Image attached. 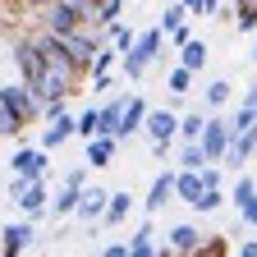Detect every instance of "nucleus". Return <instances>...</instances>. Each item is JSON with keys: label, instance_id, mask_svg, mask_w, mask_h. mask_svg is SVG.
<instances>
[{"label": "nucleus", "instance_id": "obj_1", "mask_svg": "<svg viewBox=\"0 0 257 257\" xmlns=\"http://www.w3.org/2000/svg\"><path fill=\"white\" fill-rule=\"evenodd\" d=\"M166 55V28H147V32H138V42H134V51H124L119 55V69H124V78L128 83H143V74L152 69V64Z\"/></svg>", "mask_w": 257, "mask_h": 257}, {"label": "nucleus", "instance_id": "obj_2", "mask_svg": "<svg viewBox=\"0 0 257 257\" xmlns=\"http://www.w3.org/2000/svg\"><path fill=\"white\" fill-rule=\"evenodd\" d=\"M46 69H51V64H46L37 37H32V32H28V37H19V42H14V74H19L23 83H32V87H42V83H46Z\"/></svg>", "mask_w": 257, "mask_h": 257}, {"label": "nucleus", "instance_id": "obj_3", "mask_svg": "<svg viewBox=\"0 0 257 257\" xmlns=\"http://www.w3.org/2000/svg\"><path fill=\"white\" fill-rule=\"evenodd\" d=\"M92 19L78 10V5H69V0H46L42 5V28H51V32H74V28H87Z\"/></svg>", "mask_w": 257, "mask_h": 257}, {"label": "nucleus", "instance_id": "obj_4", "mask_svg": "<svg viewBox=\"0 0 257 257\" xmlns=\"http://www.w3.org/2000/svg\"><path fill=\"white\" fill-rule=\"evenodd\" d=\"M198 143L207 147L211 161H225V152H230V143H234V124L225 119V115H207V128H202Z\"/></svg>", "mask_w": 257, "mask_h": 257}, {"label": "nucleus", "instance_id": "obj_5", "mask_svg": "<svg viewBox=\"0 0 257 257\" xmlns=\"http://www.w3.org/2000/svg\"><path fill=\"white\" fill-rule=\"evenodd\" d=\"M10 175H23V179H46V147L37 143V147H19L14 156H10Z\"/></svg>", "mask_w": 257, "mask_h": 257}, {"label": "nucleus", "instance_id": "obj_6", "mask_svg": "<svg viewBox=\"0 0 257 257\" xmlns=\"http://www.w3.org/2000/svg\"><path fill=\"white\" fill-rule=\"evenodd\" d=\"M14 207H19V216H32V220H42V216H51V193H46V179H32L19 198H14Z\"/></svg>", "mask_w": 257, "mask_h": 257}, {"label": "nucleus", "instance_id": "obj_7", "mask_svg": "<svg viewBox=\"0 0 257 257\" xmlns=\"http://www.w3.org/2000/svg\"><path fill=\"white\" fill-rule=\"evenodd\" d=\"M32 239H37V220L23 216V220H14V225H5V230H0V252H5V257H19Z\"/></svg>", "mask_w": 257, "mask_h": 257}, {"label": "nucleus", "instance_id": "obj_8", "mask_svg": "<svg viewBox=\"0 0 257 257\" xmlns=\"http://www.w3.org/2000/svg\"><path fill=\"white\" fill-rule=\"evenodd\" d=\"M179 119L184 115H175V110H147V128L143 134L152 143H179Z\"/></svg>", "mask_w": 257, "mask_h": 257}, {"label": "nucleus", "instance_id": "obj_9", "mask_svg": "<svg viewBox=\"0 0 257 257\" xmlns=\"http://www.w3.org/2000/svg\"><path fill=\"white\" fill-rule=\"evenodd\" d=\"M69 138H78V115H55V119H46V128H42V147L51 152V147H64Z\"/></svg>", "mask_w": 257, "mask_h": 257}, {"label": "nucleus", "instance_id": "obj_10", "mask_svg": "<svg viewBox=\"0 0 257 257\" xmlns=\"http://www.w3.org/2000/svg\"><path fill=\"white\" fill-rule=\"evenodd\" d=\"M175 179H179V170H161L156 179H152V188H147V216H156L161 207H170V198H175Z\"/></svg>", "mask_w": 257, "mask_h": 257}, {"label": "nucleus", "instance_id": "obj_11", "mask_svg": "<svg viewBox=\"0 0 257 257\" xmlns=\"http://www.w3.org/2000/svg\"><path fill=\"white\" fill-rule=\"evenodd\" d=\"M252 152H257V124H252V128H243V134H234V143H230V152H225L220 166L239 175V170H243V161H248Z\"/></svg>", "mask_w": 257, "mask_h": 257}, {"label": "nucleus", "instance_id": "obj_12", "mask_svg": "<svg viewBox=\"0 0 257 257\" xmlns=\"http://www.w3.org/2000/svg\"><path fill=\"white\" fill-rule=\"evenodd\" d=\"M115 152H119V138H115V134H96V138H87V166H92V170L115 166Z\"/></svg>", "mask_w": 257, "mask_h": 257}, {"label": "nucleus", "instance_id": "obj_13", "mask_svg": "<svg viewBox=\"0 0 257 257\" xmlns=\"http://www.w3.org/2000/svg\"><path fill=\"white\" fill-rule=\"evenodd\" d=\"M170 243L166 248H161V252H202V230H198V225H170V234H166Z\"/></svg>", "mask_w": 257, "mask_h": 257}, {"label": "nucleus", "instance_id": "obj_14", "mask_svg": "<svg viewBox=\"0 0 257 257\" xmlns=\"http://www.w3.org/2000/svg\"><path fill=\"white\" fill-rule=\"evenodd\" d=\"M147 101H143V96L134 92V96H128V106H124V119H119V143L124 138H134V134H143V128H147Z\"/></svg>", "mask_w": 257, "mask_h": 257}, {"label": "nucleus", "instance_id": "obj_15", "mask_svg": "<svg viewBox=\"0 0 257 257\" xmlns=\"http://www.w3.org/2000/svg\"><path fill=\"white\" fill-rule=\"evenodd\" d=\"M78 198H83V188L69 184V179H60V188L51 193V216H55V220H60V216H78Z\"/></svg>", "mask_w": 257, "mask_h": 257}, {"label": "nucleus", "instance_id": "obj_16", "mask_svg": "<svg viewBox=\"0 0 257 257\" xmlns=\"http://www.w3.org/2000/svg\"><path fill=\"white\" fill-rule=\"evenodd\" d=\"M207 193V179H202V170H184L179 166V179H175V198L184 202V207H193Z\"/></svg>", "mask_w": 257, "mask_h": 257}, {"label": "nucleus", "instance_id": "obj_17", "mask_svg": "<svg viewBox=\"0 0 257 257\" xmlns=\"http://www.w3.org/2000/svg\"><path fill=\"white\" fill-rule=\"evenodd\" d=\"M110 207V193L106 188H83V198H78V220H101Z\"/></svg>", "mask_w": 257, "mask_h": 257}, {"label": "nucleus", "instance_id": "obj_18", "mask_svg": "<svg viewBox=\"0 0 257 257\" xmlns=\"http://www.w3.org/2000/svg\"><path fill=\"white\" fill-rule=\"evenodd\" d=\"M128 216H134V193H110V207H106V216H101V225H124Z\"/></svg>", "mask_w": 257, "mask_h": 257}, {"label": "nucleus", "instance_id": "obj_19", "mask_svg": "<svg viewBox=\"0 0 257 257\" xmlns=\"http://www.w3.org/2000/svg\"><path fill=\"white\" fill-rule=\"evenodd\" d=\"M193 78H198V74H193L188 64L175 60V64H170V74H166V92H170V96H188V92H193Z\"/></svg>", "mask_w": 257, "mask_h": 257}, {"label": "nucleus", "instance_id": "obj_20", "mask_svg": "<svg viewBox=\"0 0 257 257\" xmlns=\"http://www.w3.org/2000/svg\"><path fill=\"white\" fill-rule=\"evenodd\" d=\"M175 161H179L184 170H202V166H211V156H207V147H202V143H179Z\"/></svg>", "mask_w": 257, "mask_h": 257}, {"label": "nucleus", "instance_id": "obj_21", "mask_svg": "<svg viewBox=\"0 0 257 257\" xmlns=\"http://www.w3.org/2000/svg\"><path fill=\"white\" fill-rule=\"evenodd\" d=\"M179 64H188L193 74H202V69H207V42L193 37L188 46H179Z\"/></svg>", "mask_w": 257, "mask_h": 257}, {"label": "nucleus", "instance_id": "obj_22", "mask_svg": "<svg viewBox=\"0 0 257 257\" xmlns=\"http://www.w3.org/2000/svg\"><path fill=\"white\" fill-rule=\"evenodd\" d=\"M202 128H207V115L202 110H184V119H179V143H198Z\"/></svg>", "mask_w": 257, "mask_h": 257}, {"label": "nucleus", "instance_id": "obj_23", "mask_svg": "<svg viewBox=\"0 0 257 257\" xmlns=\"http://www.w3.org/2000/svg\"><path fill=\"white\" fill-rule=\"evenodd\" d=\"M230 96H234V87L225 83V78H211V83L202 87V101H207V110H220L225 101H230Z\"/></svg>", "mask_w": 257, "mask_h": 257}, {"label": "nucleus", "instance_id": "obj_24", "mask_svg": "<svg viewBox=\"0 0 257 257\" xmlns=\"http://www.w3.org/2000/svg\"><path fill=\"white\" fill-rule=\"evenodd\" d=\"M252 198H257V179H252V175H243V170H239V179H234V188H230V202H234V207H239V211H243V207H248V202H252Z\"/></svg>", "mask_w": 257, "mask_h": 257}, {"label": "nucleus", "instance_id": "obj_25", "mask_svg": "<svg viewBox=\"0 0 257 257\" xmlns=\"http://www.w3.org/2000/svg\"><path fill=\"white\" fill-rule=\"evenodd\" d=\"M128 248H134V257H156L161 248L152 243V220H143L138 230H134V239H128Z\"/></svg>", "mask_w": 257, "mask_h": 257}, {"label": "nucleus", "instance_id": "obj_26", "mask_svg": "<svg viewBox=\"0 0 257 257\" xmlns=\"http://www.w3.org/2000/svg\"><path fill=\"white\" fill-rule=\"evenodd\" d=\"M234 28L257 32V0H234Z\"/></svg>", "mask_w": 257, "mask_h": 257}, {"label": "nucleus", "instance_id": "obj_27", "mask_svg": "<svg viewBox=\"0 0 257 257\" xmlns=\"http://www.w3.org/2000/svg\"><path fill=\"white\" fill-rule=\"evenodd\" d=\"M101 134V106H87L83 115H78V138L87 143V138H96Z\"/></svg>", "mask_w": 257, "mask_h": 257}, {"label": "nucleus", "instance_id": "obj_28", "mask_svg": "<svg viewBox=\"0 0 257 257\" xmlns=\"http://www.w3.org/2000/svg\"><path fill=\"white\" fill-rule=\"evenodd\" d=\"M193 14H188V5H184V0H170V5H166V14H161V28H179V23H188Z\"/></svg>", "mask_w": 257, "mask_h": 257}, {"label": "nucleus", "instance_id": "obj_29", "mask_svg": "<svg viewBox=\"0 0 257 257\" xmlns=\"http://www.w3.org/2000/svg\"><path fill=\"white\" fill-rule=\"evenodd\" d=\"M225 202H230V198H225V188H207V193H202V198H198V202H193V211H202V216H207V211H220Z\"/></svg>", "mask_w": 257, "mask_h": 257}, {"label": "nucleus", "instance_id": "obj_30", "mask_svg": "<svg viewBox=\"0 0 257 257\" xmlns=\"http://www.w3.org/2000/svg\"><path fill=\"white\" fill-rule=\"evenodd\" d=\"M230 124H234V134H243V128H252V124H257V106L248 101V96H243V106L230 115Z\"/></svg>", "mask_w": 257, "mask_h": 257}, {"label": "nucleus", "instance_id": "obj_31", "mask_svg": "<svg viewBox=\"0 0 257 257\" xmlns=\"http://www.w3.org/2000/svg\"><path fill=\"white\" fill-rule=\"evenodd\" d=\"M106 32H110V42H115L119 51H134V42H138V32L124 28V23H115V28H106Z\"/></svg>", "mask_w": 257, "mask_h": 257}, {"label": "nucleus", "instance_id": "obj_32", "mask_svg": "<svg viewBox=\"0 0 257 257\" xmlns=\"http://www.w3.org/2000/svg\"><path fill=\"white\" fill-rule=\"evenodd\" d=\"M14 134H19V119L5 110V101H0V138H14Z\"/></svg>", "mask_w": 257, "mask_h": 257}, {"label": "nucleus", "instance_id": "obj_33", "mask_svg": "<svg viewBox=\"0 0 257 257\" xmlns=\"http://www.w3.org/2000/svg\"><path fill=\"white\" fill-rule=\"evenodd\" d=\"M188 42H193V28H188V23L170 28V46H175V51H179V46H188Z\"/></svg>", "mask_w": 257, "mask_h": 257}, {"label": "nucleus", "instance_id": "obj_34", "mask_svg": "<svg viewBox=\"0 0 257 257\" xmlns=\"http://www.w3.org/2000/svg\"><path fill=\"white\" fill-rule=\"evenodd\" d=\"M55 115H64V96H46L42 101V119H55Z\"/></svg>", "mask_w": 257, "mask_h": 257}, {"label": "nucleus", "instance_id": "obj_35", "mask_svg": "<svg viewBox=\"0 0 257 257\" xmlns=\"http://www.w3.org/2000/svg\"><path fill=\"white\" fill-rule=\"evenodd\" d=\"M110 87H115V74H110V69L92 74V92H110Z\"/></svg>", "mask_w": 257, "mask_h": 257}, {"label": "nucleus", "instance_id": "obj_36", "mask_svg": "<svg viewBox=\"0 0 257 257\" xmlns=\"http://www.w3.org/2000/svg\"><path fill=\"white\" fill-rule=\"evenodd\" d=\"M101 257H134V248H128V243H106Z\"/></svg>", "mask_w": 257, "mask_h": 257}, {"label": "nucleus", "instance_id": "obj_37", "mask_svg": "<svg viewBox=\"0 0 257 257\" xmlns=\"http://www.w3.org/2000/svg\"><path fill=\"white\" fill-rule=\"evenodd\" d=\"M239 216H243V225H257V198H252V202H248V207H243Z\"/></svg>", "mask_w": 257, "mask_h": 257}, {"label": "nucleus", "instance_id": "obj_38", "mask_svg": "<svg viewBox=\"0 0 257 257\" xmlns=\"http://www.w3.org/2000/svg\"><path fill=\"white\" fill-rule=\"evenodd\" d=\"M234 252H239V257H257V239H248V243H239Z\"/></svg>", "mask_w": 257, "mask_h": 257}, {"label": "nucleus", "instance_id": "obj_39", "mask_svg": "<svg viewBox=\"0 0 257 257\" xmlns=\"http://www.w3.org/2000/svg\"><path fill=\"white\" fill-rule=\"evenodd\" d=\"M220 5H225V0H207V19H216V14H220Z\"/></svg>", "mask_w": 257, "mask_h": 257}, {"label": "nucleus", "instance_id": "obj_40", "mask_svg": "<svg viewBox=\"0 0 257 257\" xmlns=\"http://www.w3.org/2000/svg\"><path fill=\"white\" fill-rule=\"evenodd\" d=\"M243 96H248V101H252V106H257V83H252V87H248V92H243Z\"/></svg>", "mask_w": 257, "mask_h": 257}, {"label": "nucleus", "instance_id": "obj_41", "mask_svg": "<svg viewBox=\"0 0 257 257\" xmlns=\"http://www.w3.org/2000/svg\"><path fill=\"white\" fill-rule=\"evenodd\" d=\"M252 60H257V32H252Z\"/></svg>", "mask_w": 257, "mask_h": 257}, {"label": "nucleus", "instance_id": "obj_42", "mask_svg": "<svg viewBox=\"0 0 257 257\" xmlns=\"http://www.w3.org/2000/svg\"><path fill=\"white\" fill-rule=\"evenodd\" d=\"M0 188H5V175H0Z\"/></svg>", "mask_w": 257, "mask_h": 257}]
</instances>
